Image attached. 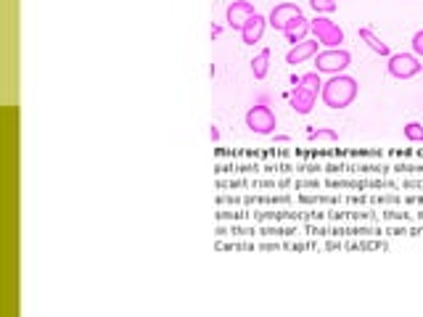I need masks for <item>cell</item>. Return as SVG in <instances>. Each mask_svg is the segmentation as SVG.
Masks as SVG:
<instances>
[{"label":"cell","mask_w":423,"mask_h":317,"mask_svg":"<svg viewBox=\"0 0 423 317\" xmlns=\"http://www.w3.org/2000/svg\"><path fill=\"white\" fill-rule=\"evenodd\" d=\"M336 0H310V8L315 11L317 16H328V14H333L336 11Z\"/></svg>","instance_id":"cell-16"},{"label":"cell","mask_w":423,"mask_h":317,"mask_svg":"<svg viewBox=\"0 0 423 317\" xmlns=\"http://www.w3.org/2000/svg\"><path fill=\"white\" fill-rule=\"evenodd\" d=\"M357 35H360V40H365V43H368V48H370L373 53L384 56V59H389V56H392L389 46H386V43H384V40H381V37H378L370 27H360V30H357Z\"/></svg>","instance_id":"cell-11"},{"label":"cell","mask_w":423,"mask_h":317,"mask_svg":"<svg viewBox=\"0 0 423 317\" xmlns=\"http://www.w3.org/2000/svg\"><path fill=\"white\" fill-rule=\"evenodd\" d=\"M310 24H312V35L317 37L320 46L339 48L341 43H344V30H341L336 21H331L328 16H315Z\"/></svg>","instance_id":"cell-5"},{"label":"cell","mask_w":423,"mask_h":317,"mask_svg":"<svg viewBox=\"0 0 423 317\" xmlns=\"http://www.w3.org/2000/svg\"><path fill=\"white\" fill-rule=\"evenodd\" d=\"M386 69L394 79H413L421 72V59L415 53H392Z\"/></svg>","instance_id":"cell-6"},{"label":"cell","mask_w":423,"mask_h":317,"mask_svg":"<svg viewBox=\"0 0 423 317\" xmlns=\"http://www.w3.org/2000/svg\"><path fill=\"white\" fill-rule=\"evenodd\" d=\"M209 137H212V140H214V143H217V140H220V130H217V127H214V124H212V127H209Z\"/></svg>","instance_id":"cell-20"},{"label":"cell","mask_w":423,"mask_h":317,"mask_svg":"<svg viewBox=\"0 0 423 317\" xmlns=\"http://www.w3.org/2000/svg\"><path fill=\"white\" fill-rule=\"evenodd\" d=\"M270 48H262L257 56L252 59V75H254V79H265L267 77V72H270Z\"/></svg>","instance_id":"cell-12"},{"label":"cell","mask_w":423,"mask_h":317,"mask_svg":"<svg viewBox=\"0 0 423 317\" xmlns=\"http://www.w3.org/2000/svg\"><path fill=\"white\" fill-rule=\"evenodd\" d=\"M352 64V53L344 48H326L315 56V72L320 75H341Z\"/></svg>","instance_id":"cell-2"},{"label":"cell","mask_w":423,"mask_h":317,"mask_svg":"<svg viewBox=\"0 0 423 317\" xmlns=\"http://www.w3.org/2000/svg\"><path fill=\"white\" fill-rule=\"evenodd\" d=\"M310 32H312V24H310V19H302V21H299L294 30L283 32V37H286L291 46H297V43L307 40V35H310Z\"/></svg>","instance_id":"cell-13"},{"label":"cell","mask_w":423,"mask_h":317,"mask_svg":"<svg viewBox=\"0 0 423 317\" xmlns=\"http://www.w3.org/2000/svg\"><path fill=\"white\" fill-rule=\"evenodd\" d=\"M243 122H246V127H249L252 133H257V135H272V133H275V127H278L275 111H272L270 106H265V104L249 106V111H246Z\"/></svg>","instance_id":"cell-4"},{"label":"cell","mask_w":423,"mask_h":317,"mask_svg":"<svg viewBox=\"0 0 423 317\" xmlns=\"http://www.w3.org/2000/svg\"><path fill=\"white\" fill-rule=\"evenodd\" d=\"M272 137H275V143H288L291 140L288 135H275V133H272Z\"/></svg>","instance_id":"cell-21"},{"label":"cell","mask_w":423,"mask_h":317,"mask_svg":"<svg viewBox=\"0 0 423 317\" xmlns=\"http://www.w3.org/2000/svg\"><path fill=\"white\" fill-rule=\"evenodd\" d=\"M265 30H267V16H262L257 11V14H254L249 21H246V24H243V30H241L243 46H254V43H259V40H262V35H265Z\"/></svg>","instance_id":"cell-9"},{"label":"cell","mask_w":423,"mask_h":317,"mask_svg":"<svg viewBox=\"0 0 423 317\" xmlns=\"http://www.w3.org/2000/svg\"><path fill=\"white\" fill-rule=\"evenodd\" d=\"M310 140H328V143H336V140H339V133H336V130H310Z\"/></svg>","instance_id":"cell-17"},{"label":"cell","mask_w":423,"mask_h":317,"mask_svg":"<svg viewBox=\"0 0 423 317\" xmlns=\"http://www.w3.org/2000/svg\"><path fill=\"white\" fill-rule=\"evenodd\" d=\"M220 35H223V27L220 24H212V40H217Z\"/></svg>","instance_id":"cell-19"},{"label":"cell","mask_w":423,"mask_h":317,"mask_svg":"<svg viewBox=\"0 0 423 317\" xmlns=\"http://www.w3.org/2000/svg\"><path fill=\"white\" fill-rule=\"evenodd\" d=\"M299 85L317 95V93L323 90V79H320V72H307V75H302V82H299Z\"/></svg>","instance_id":"cell-14"},{"label":"cell","mask_w":423,"mask_h":317,"mask_svg":"<svg viewBox=\"0 0 423 317\" xmlns=\"http://www.w3.org/2000/svg\"><path fill=\"white\" fill-rule=\"evenodd\" d=\"M291 108L297 111V114H310L312 108H315L317 104V95L315 93H310L307 88H302V85H297L294 90H291Z\"/></svg>","instance_id":"cell-10"},{"label":"cell","mask_w":423,"mask_h":317,"mask_svg":"<svg viewBox=\"0 0 423 317\" xmlns=\"http://www.w3.org/2000/svg\"><path fill=\"white\" fill-rule=\"evenodd\" d=\"M278 3H286V0H278Z\"/></svg>","instance_id":"cell-22"},{"label":"cell","mask_w":423,"mask_h":317,"mask_svg":"<svg viewBox=\"0 0 423 317\" xmlns=\"http://www.w3.org/2000/svg\"><path fill=\"white\" fill-rule=\"evenodd\" d=\"M410 46H413V53H415L418 59H423V30H418V32H415V35H413Z\"/></svg>","instance_id":"cell-18"},{"label":"cell","mask_w":423,"mask_h":317,"mask_svg":"<svg viewBox=\"0 0 423 317\" xmlns=\"http://www.w3.org/2000/svg\"><path fill=\"white\" fill-rule=\"evenodd\" d=\"M317 48H320V43H317V37H315V40H310V37H307V40H302V43H297V46H294V48H291V50H288V53H286V64H291V66H297V64H304V61L315 59L317 53H320Z\"/></svg>","instance_id":"cell-8"},{"label":"cell","mask_w":423,"mask_h":317,"mask_svg":"<svg viewBox=\"0 0 423 317\" xmlns=\"http://www.w3.org/2000/svg\"><path fill=\"white\" fill-rule=\"evenodd\" d=\"M402 133L408 137L410 143H423V124L421 122H408L405 127H402Z\"/></svg>","instance_id":"cell-15"},{"label":"cell","mask_w":423,"mask_h":317,"mask_svg":"<svg viewBox=\"0 0 423 317\" xmlns=\"http://www.w3.org/2000/svg\"><path fill=\"white\" fill-rule=\"evenodd\" d=\"M304 19V14H302V8L297 6V3H278L275 8L270 11V16H267V24H270L272 30L275 32H288V30H294L299 21Z\"/></svg>","instance_id":"cell-3"},{"label":"cell","mask_w":423,"mask_h":317,"mask_svg":"<svg viewBox=\"0 0 423 317\" xmlns=\"http://www.w3.org/2000/svg\"><path fill=\"white\" fill-rule=\"evenodd\" d=\"M357 90H360V85H357V79L349 75H331L328 82H323V90H320V98H323V104L333 108V111H341V108H347L352 106V101L357 98Z\"/></svg>","instance_id":"cell-1"},{"label":"cell","mask_w":423,"mask_h":317,"mask_svg":"<svg viewBox=\"0 0 423 317\" xmlns=\"http://www.w3.org/2000/svg\"><path fill=\"white\" fill-rule=\"evenodd\" d=\"M336 3H339V0H336Z\"/></svg>","instance_id":"cell-23"},{"label":"cell","mask_w":423,"mask_h":317,"mask_svg":"<svg viewBox=\"0 0 423 317\" xmlns=\"http://www.w3.org/2000/svg\"><path fill=\"white\" fill-rule=\"evenodd\" d=\"M254 14H257V11H254V6H252L249 0H233L225 11V21L233 32H241L243 24H246Z\"/></svg>","instance_id":"cell-7"}]
</instances>
